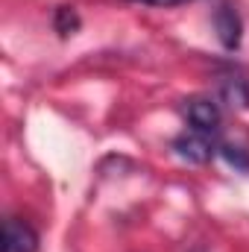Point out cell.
I'll return each instance as SVG.
<instances>
[{
	"instance_id": "6",
	"label": "cell",
	"mask_w": 249,
	"mask_h": 252,
	"mask_svg": "<svg viewBox=\"0 0 249 252\" xmlns=\"http://www.w3.org/2000/svg\"><path fill=\"white\" fill-rule=\"evenodd\" d=\"M53 27H56V32L67 38V35H73L76 30H79V15H76V9L73 6H59L56 9V18H53Z\"/></svg>"
},
{
	"instance_id": "1",
	"label": "cell",
	"mask_w": 249,
	"mask_h": 252,
	"mask_svg": "<svg viewBox=\"0 0 249 252\" xmlns=\"http://www.w3.org/2000/svg\"><path fill=\"white\" fill-rule=\"evenodd\" d=\"M173 153L187 161V164H205L211 161V156L217 153V144L208 132H199V129H190V132H182L176 141H173Z\"/></svg>"
},
{
	"instance_id": "2",
	"label": "cell",
	"mask_w": 249,
	"mask_h": 252,
	"mask_svg": "<svg viewBox=\"0 0 249 252\" xmlns=\"http://www.w3.org/2000/svg\"><path fill=\"white\" fill-rule=\"evenodd\" d=\"M214 32H217V41L226 50H238L241 47V38H244V21H241L238 9L220 6L214 12Z\"/></svg>"
},
{
	"instance_id": "7",
	"label": "cell",
	"mask_w": 249,
	"mask_h": 252,
	"mask_svg": "<svg viewBox=\"0 0 249 252\" xmlns=\"http://www.w3.org/2000/svg\"><path fill=\"white\" fill-rule=\"evenodd\" d=\"M217 153H220V156L226 158V164H232L235 170H244V173L249 170V153L244 147H238V144H220Z\"/></svg>"
},
{
	"instance_id": "3",
	"label": "cell",
	"mask_w": 249,
	"mask_h": 252,
	"mask_svg": "<svg viewBox=\"0 0 249 252\" xmlns=\"http://www.w3.org/2000/svg\"><path fill=\"white\" fill-rule=\"evenodd\" d=\"M3 252H38V235L24 220H6L3 223Z\"/></svg>"
},
{
	"instance_id": "4",
	"label": "cell",
	"mask_w": 249,
	"mask_h": 252,
	"mask_svg": "<svg viewBox=\"0 0 249 252\" xmlns=\"http://www.w3.org/2000/svg\"><path fill=\"white\" fill-rule=\"evenodd\" d=\"M187 121H190L193 129L214 135L217 126H220V106L208 97H196V100L187 103Z\"/></svg>"
},
{
	"instance_id": "8",
	"label": "cell",
	"mask_w": 249,
	"mask_h": 252,
	"mask_svg": "<svg viewBox=\"0 0 249 252\" xmlns=\"http://www.w3.org/2000/svg\"><path fill=\"white\" fill-rule=\"evenodd\" d=\"M141 3H150V6H179V3H187V0H141Z\"/></svg>"
},
{
	"instance_id": "5",
	"label": "cell",
	"mask_w": 249,
	"mask_h": 252,
	"mask_svg": "<svg viewBox=\"0 0 249 252\" xmlns=\"http://www.w3.org/2000/svg\"><path fill=\"white\" fill-rule=\"evenodd\" d=\"M217 91H220V100H223L229 109H238V112L249 109V82L241 73H226V76H220Z\"/></svg>"
}]
</instances>
